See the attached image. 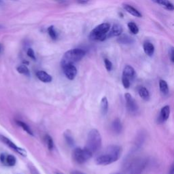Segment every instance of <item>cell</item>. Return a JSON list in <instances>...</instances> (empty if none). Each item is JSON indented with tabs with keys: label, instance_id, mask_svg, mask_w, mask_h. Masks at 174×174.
I'll return each instance as SVG.
<instances>
[{
	"label": "cell",
	"instance_id": "cell-1",
	"mask_svg": "<svg viewBox=\"0 0 174 174\" xmlns=\"http://www.w3.org/2000/svg\"><path fill=\"white\" fill-rule=\"evenodd\" d=\"M122 148L121 146L112 145L105 149L103 154L95 159V163L98 165H108L112 164L121 158Z\"/></svg>",
	"mask_w": 174,
	"mask_h": 174
},
{
	"label": "cell",
	"instance_id": "cell-2",
	"mask_svg": "<svg viewBox=\"0 0 174 174\" xmlns=\"http://www.w3.org/2000/svg\"><path fill=\"white\" fill-rule=\"evenodd\" d=\"M102 139L101 136L97 129H91L88 134L87 146L85 148L95 154L101 148Z\"/></svg>",
	"mask_w": 174,
	"mask_h": 174
},
{
	"label": "cell",
	"instance_id": "cell-3",
	"mask_svg": "<svg viewBox=\"0 0 174 174\" xmlns=\"http://www.w3.org/2000/svg\"><path fill=\"white\" fill-rule=\"evenodd\" d=\"M110 25L108 23H102L91 31L88 38L93 41H104L108 38V33L110 32Z\"/></svg>",
	"mask_w": 174,
	"mask_h": 174
},
{
	"label": "cell",
	"instance_id": "cell-4",
	"mask_svg": "<svg viewBox=\"0 0 174 174\" xmlns=\"http://www.w3.org/2000/svg\"><path fill=\"white\" fill-rule=\"evenodd\" d=\"M85 51L83 49H74L67 51L61 60V66L67 64H74L80 61L85 56Z\"/></svg>",
	"mask_w": 174,
	"mask_h": 174
},
{
	"label": "cell",
	"instance_id": "cell-5",
	"mask_svg": "<svg viewBox=\"0 0 174 174\" xmlns=\"http://www.w3.org/2000/svg\"><path fill=\"white\" fill-rule=\"evenodd\" d=\"M73 159L78 164H83L89 160L93 154L87 148L82 149L80 148H75L73 151Z\"/></svg>",
	"mask_w": 174,
	"mask_h": 174
},
{
	"label": "cell",
	"instance_id": "cell-6",
	"mask_svg": "<svg viewBox=\"0 0 174 174\" xmlns=\"http://www.w3.org/2000/svg\"><path fill=\"white\" fill-rule=\"evenodd\" d=\"M125 98L126 101V107H127V110L131 114H134L135 112H137L138 110V105L132 95L130 93H127L125 94Z\"/></svg>",
	"mask_w": 174,
	"mask_h": 174
},
{
	"label": "cell",
	"instance_id": "cell-7",
	"mask_svg": "<svg viewBox=\"0 0 174 174\" xmlns=\"http://www.w3.org/2000/svg\"><path fill=\"white\" fill-rule=\"evenodd\" d=\"M0 140H1L2 142L4 143L6 145H7L10 147L11 149H12L13 151H15V152H16L17 153H19L20 155H22L23 156H27V151H25V149H23L21 148H19L18 146H16L15 143H13L10 139H8V138H6V136L0 135Z\"/></svg>",
	"mask_w": 174,
	"mask_h": 174
},
{
	"label": "cell",
	"instance_id": "cell-8",
	"mask_svg": "<svg viewBox=\"0 0 174 174\" xmlns=\"http://www.w3.org/2000/svg\"><path fill=\"white\" fill-rule=\"evenodd\" d=\"M63 72L67 79L73 80L77 75V69L74 64H67L62 66Z\"/></svg>",
	"mask_w": 174,
	"mask_h": 174
},
{
	"label": "cell",
	"instance_id": "cell-9",
	"mask_svg": "<svg viewBox=\"0 0 174 174\" xmlns=\"http://www.w3.org/2000/svg\"><path fill=\"white\" fill-rule=\"evenodd\" d=\"M170 112H171V110H170L169 105H165L161 108L158 119V121L160 123L165 122L168 120L170 116Z\"/></svg>",
	"mask_w": 174,
	"mask_h": 174
},
{
	"label": "cell",
	"instance_id": "cell-10",
	"mask_svg": "<svg viewBox=\"0 0 174 174\" xmlns=\"http://www.w3.org/2000/svg\"><path fill=\"white\" fill-rule=\"evenodd\" d=\"M122 77L127 78L131 82L134 79L135 77V71L134 68L131 66H126L124 68L123 71H122Z\"/></svg>",
	"mask_w": 174,
	"mask_h": 174
},
{
	"label": "cell",
	"instance_id": "cell-11",
	"mask_svg": "<svg viewBox=\"0 0 174 174\" xmlns=\"http://www.w3.org/2000/svg\"><path fill=\"white\" fill-rule=\"evenodd\" d=\"M122 32H123V29H122L121 25H119V24H114L112 26V29L108 33V38H110V37H112L120 36Z\"/></svg>",
	"mask_w": 174,
	"mask_h": 174
},
{
	"label": "cell",
	"instance_id": "cell-12",
	"mask_svg": "<svg viewBox=\"0 0 174 174\" xmlns=\"http://www.w3.org/2000/svg\"><path fill=\"white\" fill-rule=\"evenodd\" d=\"M36 76L40 81H42V82H43V83H50V82L53 80L52 76L44 71H37Z\"/></svg>",
	"mask_w": 174,
	"mask_h": 174
},
{
	"label": "cell",
	"instance_id": "cell-13",
	"mask_svg": "<svg viewBox=\"0 0 174 174\" xmlns=\"http://www.w3.org/2000/svg\"><path fill=\"white\" fill-rule=\"evenodd\" d=\"M122 7H123V8L128 13L131 14V15L134 16L138 17V18H140V17L142 16V14L139 12L137 9H135L134 7H133L131 5L127 4V3H123V4H122Z\"/></svg>",
	"mask_w": 174,
	"mask_h": 174
},
{
	"label": "cell",
	"instance_id": "cell-14",
	"mask_svg": "<svg viewBox=\"0 0 174 174\" xmlns=\"http://www.w3.org/2000/svg\"><path fill=\"white\" fill-rule=\"evenodd\" d=\"M143 49L146 55L148 57H152L155 53V46L151 42L146 41L143 44Z\"/></svg>",
	"mask_w": 174,
	"mask_h": 174
},
{
	"label": "cell",
	"instance_id": "cell-15",
	"mask_svg": "<svg viewBox=\"0 0 174 174\" xmlns=\"http://www.w3.org/2000/svg\"><path fill=\"white\" fill-rule=\"evenodd\" d=\"M138 93L140 97L144 101H148L151 97V95L148 90L144 87H139L138 88Z\"/></svg>",
	"mask_w": 174,
	"mask_h": 174
},
{
	"label": "cell",
	"instance_id": "cell-16",
	"mask_svg": "<svg viewBox=\"0 0 174 174\" xmlns=\"http://www.w3.org/2000/svg\"><path fill=\"white\" fill-rule=\"evenodd\" d=\"M112 130L117 134H121L122 129V126L121 124V120L119 118H116L112 123Z\"/></svg>",
	"mask_w": 174,
	"mask_h": 174
},
{
	"label": "cell",
	"instance_id": "cell-17",
	"mask_svg": "<svg viewBox=\"0 0 174 174\" xmlns=\"http://www.w3.org/2000/svg\"><path fill=\"white\" fill-rule=\"evenodd\" d=\"M159 88L160 91L163 95H168L169 92L168 84L164 80H160L159 81Z\"/></svg>",
	"mask_w": 174,
	"mask_h": 174
},
{
	"label": "cell",
	"instance_id": "cell-18",
	"mask_svg": "<svg viewBox=\"0 0 174 174\" xmlns=\"http://www.w3.org/2000/svg\"><path fill=\"white\" fill-rule=\"evenodd\" d=\"M117 42L122 44H131L134 42V40L133 37L127 35H123L119 37V38L117 40Z\"/></svg>",
	"mask_w": 174,
	"mask_h": 174
},
{
	"label": "cell",
	"instance_id": "cell-19",
	"mask_svg": "<svg viewBox=\"0 0 174 174\" xmlns=\"http://www.w3.org/2000/svg\"><path fill=\"white\" fill-rule=\"evenodd\" d=\"M108 112V101L106 97H104L101 101V112L103 116L106 115Z\"/></svg>",
	"mask_w": 174,
	"mask_h": 174
},
{
	"label": "cell",
	"instance_id": "cell-20",
	"mask_svg": "<svg viewBox=\"0 0 174 174\" xmlns=\"http://www.w3.org/2000/svg\"><path fill=\"white\" fill-rule=\"evenodd\" d=\"M152 2L165 6L167 9L169 10H174V6L169 0H152Z\"/></svg>",
	"mask_w": 174,
	"mask_h": 174
},
{
	"label": "cell",
	"instance_id": "cell-21",
	"mask_svg": "<svg viewBox=\"0 0 174 174\" xmlns=\"http://www.w3.org/2000/svg\"><path fill=\"white\" fill-rule=\"evenodd\" d=\"M16 122L17 125L20 126V127H22L23 130L25 131L27 133V134L33 136V133L32 131V129H31V128L25 123V122H24L23 121H16Z\"/></svg>",
	"mask_w": 174,
	"mask_h": 174
},
{
	"label": "cell",
	"instance_id": "cell-22",
	"mask_svg": "<svg viewBox=\"0 0 174 174\" xmlns=\"http://www.w3.org/2000/svg\"><path fill=\"white\" fill-rule=\"evenodd\" d=\"M64 138L66 139V141L68 145L70 146H73L74 145V138L69 131H67L66 132L64 133Z\"/></svg>",
	"mask_w": 174,
	"mask_h": 174
},
{
	"label": "cell",
	"instance_id": "cell-23",
	"mask_svg": "<svg viewBox=\"0 0 174 174\" xmlns=\"http://www.w3.org/2000/svg\"><path fill=\"white\" fill-rule=\"evenodd\" d=\"M16 70H17V71H18V72L20 74L25 75V76H30L29 70L28 69V67L25 66V65H21V66H20L17 67Z\"/></svg>",
	"mask_w": 174,
	"mask_h": 174
},
{
	"label": "cell",
	"instance_id": "cell-24",
	"mask_svg": "<svg viewBox=\"0 0 174 174\" xmlns=\"http://www.w3.org/2000/svg\"><path fill=\"white\" fill-rule=\"evenodd\" d=\"M129 29L133 34H138L139 33V28L138 25L134 22H129L127 24Z\"/></svg>",
	"mask_w": 174,
	"mask_h": 174
},
{
	"label": "cell",
	"instance_id": "cell-25",
	"mask_svg": "<svg viewBox=\"0 0 174 174\" xmlns=\"http://www.w3.org/2000/svg\"><path fill=\"white\" fill-rule=\"evenodd\" d=\"M16 162V159L15 158V156H14L13 155H10L6 158V163L9 166H15Z\"/></svg>",
	"mask_w": 174,
	"mask_h": 174
},
{
	"label": "cell",
	"instance_id": "cell-26",
	"mask_svg": "<svg viewBox=\"0 0 174 174\" xmlns=\"http://www.w3.org/2000/svg\"><path fill=\"white\" fill-rule=\"evenodd\" d=\"M45 139H46V144L48 146V148H49L50 151H51V150H53L54 148L53 139L49 135H46L45 136Z\"/></svg>",
	"mask_w": 174,
	"mask_h": 174
},
{
	"label": "cell",
	"instance_id": "cell-27",
	"mask_svg": "<svg viewBox=\"0 0 174 174\" xmlns=\"http://www.w3.org/2000/svg\"><path fill=\"white\" fill-rule=\"evenodd\" d=\"M48 33H49L50 37L52 38L53 40H55L57 38V34L55 32V30H54V26H50L49 27V28H48Z\"/></svg>",
	"mask_w": 174,
	"mask_h": 174
},
{
	"label": "cell",
	"instance_id": "cell-28",
	"mask_svg": "<svg viewBox=\"0 0 174 174\" xmlns=\"http://www.w3.org/2000/svg\"><path fill=\"white\" fill-rule=\"evenodd\" d=\"M104 63H105V68H106V70L108 71H110L112 69V63L111 61L108 59H105Z\"/></svg>",
	"mask_w": 174,
	"mask_h": 174
},
{
	"label": "cell",
	"instance_id": "cell-29",
	"mask_svg": "<svg viewBox=\"0 0 174 174\" xmlns=\"http://www.w3.org/2000/svg\"><path fill=\"white\" fill-rule=\"evenodd\" d=\"M27 56L29 57H30L31 59H32L33 60H36V55H35V53H34V51L32 49H29L27 50Z\"/></svg>",
	"mask_w": 174,
	"mask_h": 174
},
{
	"label": "cell",
	"instance_id": "cell-30",
	"mask_svg": "<svg viewBox=\"0 0 174 174\" xmlns=\"http://www.w3.org/2000/svg\"><path fill=\"white\" fill-rule=\"evenodd\" d=\"M169 56L172 62L174 63V48L172 47L169 50Z\"/></svg>",
	"mask_w": 174,
	"mask_h": 174
},
{
	"label": "cell",
	"instance_id": "cell-31",
	"mask_svg": "<svg viewBox=\"0 0 174 174\" xmlns=\"http://www.w3.org/2000/svg\"><path fill=\"white\" fill-rule=\"evenodd\" d=\"M88 2L89 0H77V2L80 4H86Z\"/></svg>",
	"mask_w": 174,
	"mask_h": 174
},
{
	"label": "cell",
	"instance_id": "cell-32",
	"mask_svg": "<svg viewBox=\"0 0 174 174\" xmlns=\"http://www.w3.org/2000/svg\"><path fill=\"white\" fill-rule=\"evenodd\" d=\"M70 174H85L83 172H81L80 171H76V170H75V171H72L70 172Z\"/></svg>",
	"mask_w": 174,
	"mask_h": 174
},
{
	"label": "cell",
	"instance_id": "cell-33",
	"mask_svg": "<svg viewBox=\"0 0 174 174\" xmlns=\"http://www.w3.org/2000/svg\"><path fill=\"white\" fill-rule=\"evenodd\" d=\"M0 160H1V161L2 163H4L5 162V155L3 154H2L1 156H0Z\"/></svg>",
	"mask_w": 174,
	"mask_h": 174
},
{
	"label": "cell",
	"instance_id": "cell-34",
	"mask_svg": "<svg viewBox=\"0 0 174 174\" xmlns=\"http://www.w3.org/2000/svg\"><path fill=\"white\" fill-rule=\"evenodd\" d=\"M169 174H174V163L172 165V168H171V169H170Z\"/></svg>",
	"mask_w": 174,
	"mask_h": 174
},
{
	"label": "cell",
	"instance_id": "cell-35",
	"mask_svg": "<svg viewBox=\"0 0 174 174\" xmlns=\"http://www.w3.org/2000/svg\"><path fill=\"white\" fill-rule=\"evenodd\" d=\"M56 1H59V2H63V0H56Z\"/></svg>",
	"mask_w": 174,
	"mask_h": 174
},
{
	"label": "cell",
	"instance_id": "cell-36",
	"mask_svg": "<svg viewBox=\"0 0 174 174\" xmlns=\"http://www.w3.org/2000/svg\"><path fill=\"white\" fill-rule=\"evenodd\" d=\"M2 2L1 1V0H0V4H2Z\"/></svg>",
	"mask_w": 174,
	"mask_h": 174
},
{
	"label": "cell",
	"instance_id": "cell-37",
	"mask_svg": "<svg viewBox=\"0 0 174 174\" xmlns=\"http://www.w3.org/2000/svg\"><path fill=\"white\" fill-rule=\"evenodd\" d=\"M0 51H1V46H0Z\"/></svg>",
	"mask_w": 174,
	"mask_h": 174
},
{
	"label": "cell",
	"instance_id": "cell-38",
	"mask_svg": "<svg viewBox=\"0 0 174 174\" xmlns=\"http://www.w3.org/2000/svg\"><path fill=\"white\" fill-rule=\"evenodd\" d=\"M113 174H119V173H113Z\"/></svg>",
	"mask_w": 174,
	"mask_h": 174
}]
</instances>
